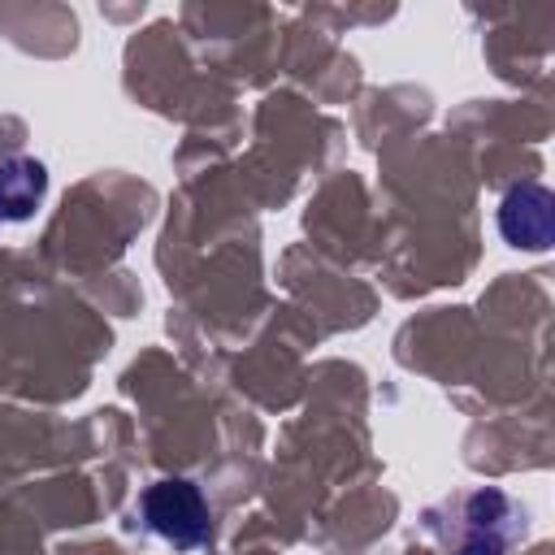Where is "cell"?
Returning a JSON list of instances; mask_svg holds the SVG:
<instances>
[{
	"instance_id": "cell-1",
	"label": "cell",
	"mask_w": 555,
	"mask_h": 555,
	"mask_svg": "<svg viewBox=\"0 0 555 555\" xmlns=\"http://www.w3.org/2000/svg\"><path fill=\"white\" fill-rule=\"evenodd\" d=\"M139 516H143V525L156 538H165L173 546H199L212 533L208 503H204L199 486L195 481H182V477H169V481L147 486L143 499H139Z\"/></svg>"
},
{
	"instance_id": "cell-2",
	"label": "cell",
	"mask_w": 555,
	"mask_h": 555,
	"mask_svg": "<svg viewBox=\"0 0 555 555\" xmlns=\"http://www.w3.org/2000/svg\"><path fill=\"white\" fill-rule=\"evenodd\" d=\"M455 538H447L451 555H503L512 538L525 529V516L516 503L499 490H473L455 503Z\"/></svg>"
},
{
	"instance_id": "cell-3",
	"label": "cell",
	"mask_w": 555,
	"mask_h": 555,
	"mask_svg": "<svg viewBox=\"0 0 555 555\" xmlns=\"http://www.w3.org/2000/svg\"><path fill=\"white\" fill-rule=\"evenodd\" d=\"M499 234L512 243V247H529V251H542L555 234V199L546 186L538 182H525V186H512L499 204Z\"/></svg>"
},
{
	"instance_id": "cell-4",
	"label": "cell",
	"mask_w": 555,
	"mask_h": 555,
	"mask_svg": "<svg viewBox=\"0 0 555 555\" xmlns=\"http://www.w3.org/2000/svg\"><path fill=\"white\" fill-rule=\"evenodd\" d=\"M48 191V169L35 156L0 160V221H26Z\"/></svg>"
}]
</instances>
